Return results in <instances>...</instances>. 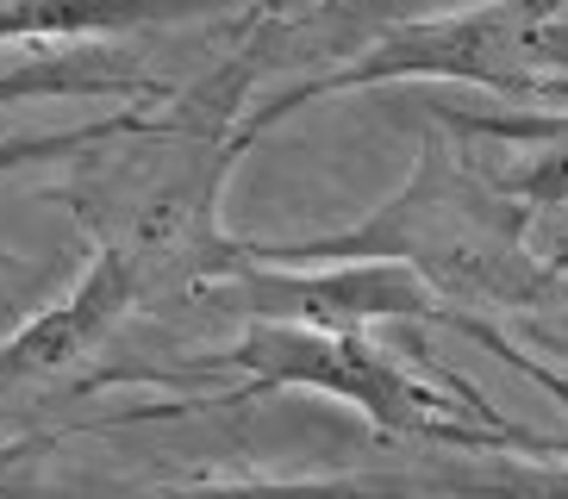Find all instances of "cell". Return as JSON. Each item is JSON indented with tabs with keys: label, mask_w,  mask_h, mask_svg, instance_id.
Instances as JSON below:
<instances>
[{
	"label": "cell",
	"mask_w": 568,
	"mask_h": 499,
	"mask_svg": "<svg viewBox=\"0 0 568 499\" xmlns=\"http://www.w3.org/2000/svg\"><path fill=\"white\" fill-rule=\"evenodd\" d=\"M418 487L444 499H568V468L506 462L500 449H481L475 468H432V475H418Z\"/></svg>",
	"instance_id": "obj_8"
},
{
	"label": "cell",
	"mask_w": 568,
	"mask_h": 499,
	"mask_svg": "<svg viewBox=\"0 0 568 499\" xmlns=\"http://www.w3.org/2000/svg\"><path fill=\"white\" fill-rule=\"evenodd\" d=\"M444 125L463 138H487V144H518L525 156L500 175L506 194H518L531 213H556L568 206V113H475V106H444Z\"/></svg>",
	"instance_id": "obj_7"
},
{
	"label": "cell",
	"mask_w": 568,
	"mask_h": 499,
	"mask_svg": "<svg viewBox=\"0 0 568 499\" xmlns=\"http://www.w3.org/2000/svg\"><path fill=\"white\" fill-rule=\"evenodd\" d=\"M418 475H325V481H194L144 499H418Z\"/></svg>",
	"instance_id": "obj_9"
},
{
	"label": "cell",
	"mask_w": 568,
	"mask_h": 499,
	"mask_svg": "<svg viewBox=\"0 0 568 499\" xmlns=\"http://www.w3.org/2000/svg\"><path fill=\"white\" fill-rule=\"evenodd\" d=\"M531 206L500 175L475 169L437 132L418 138L413 175L363 225L301 244H244L256 263H406L450 313H544L562 294V268L531 249Z\"/></svg>",
	"instance_id": "obj_1"
},
{
	"label": "cell",
	"mask_w": 568,
	"mask_h": 499,
	"mask_svg": "<svg viewBox=\"0 0 568 499\" xmlns=\"http://www.w3.org/2000/svg\"><path fill=\"white\" fill-rule=\"evenodd\" d=\"M219 363L251 375L244 394L301 387V394L344 399L382 437H418V444H444V449H506L513 444V449H537V456H568V444H556V437H537L525 425H513V418L487 413V399L468 381H450V375L425 381V375H413L394 349H382L368 332L251 318Z\"/></svg>",
	"instance_id": "obj_2"
},
{
	"label": "cell",
	"mask_w": 568,
	"mask_h": 499,
	"mask_svg": "<svg viewBox=\"0 0 568 499\" xmlns=\"http://www.w3.org/2000/svg\"><path fill=\"white\" fill-rule=\"evenodd\" d=\"M537 349H544V356H556V363L568 368V332H544V325H537Z\"/></svg>",
	"instance_id": "obj_12"
},
{
	"label": "cell",
	"mask_w": 568,
	"mask_h": 499,
	"mask_svg": "<svg viewBox=\"0 0 568 499\" xmlns=\"http://www.w3.org/2000/svg\"><path fill=\"white\" fill-rule=\"evenodd\" d=\"M144 294V275H138L132 249L101 244L94 263L51 313H38L32 325H19L7 344H0V394L7 387H32V381H51V375H69V368L94 356V349L113 337V325L138 306Z\"/></svg>",
	"instance_id": "obj_5"
},
{
	"label": "cell",
	"mask_w": 568,
	"mask_h": 499,
	"mask_svg": "<svg viewBox=\"0 0 568 499\" xmlns=\"http://www.w3.org/2000/svg\"><path fill=\"white\" fill-rule=\"evenodd\" d=\"M201 287H219L244 318L282 325H325V332H368V325H450V306L418 282L406 263H256L244 244L213 256Z\"/></svg>",
	"instance_id": "obj_4"
},
{
	"label": "cell",
	"mask_w": 568,
	"mask_h": 499,
	"mask_svg": "<svg viewBox=\"0 0 568 499\" xmlns=\"http://www.w3.org/2000/svg\"><path fill=\"white\" fill-rule=\"evenodd\" d=\"M556 313H568V282H562V294H556Z\"/></svg>",
	"instance_id": "obj_14"
},
{
	"label": "cell",
	"mask_w": 568,
	"mask_h": 499,
	"mask_svg": "<svg viewBox=\"0 0 568 499\" xmlns=\"http://www.w3.org/2000/svg\"><path fill=\"white\" fill-rule=\"evenodd\" d=\"M382 82H468L494 94H568V0H481L444 19H413L394 26L375 44H363L344 69L313 75L301 88H282L263 100L244 125L237 144H251L275 119H287L306 100L351 94V88Z\"/></svg>",
	"instance_id": "obj_3"
},
{
	"label": "cell",
	"mask_w": 568,
	"mask_h": 499,
	"mask_svg": "<svg viewBox=\"0 0 568 499\" xmlns=\"http://www.w3.org/2000/svg\"><path fill=\"white\" fill-rule=\"evenodd\" d=\"M268 7H318V0H268Z\"/></svg>",
	"instance_id": "obj_13"
},
{
	"label": "cell",
	"mask_w": 568,
	"mask_h": 499,
	"mask_svg": "<svg viewBox=\"0 0 568 499\" xmlns=\"http://www.w3.org/2000/svg\"><path fill=\"white\" fill-rule=\"evenodd\" d=\"M550 263H556V268H562V275H568V249H562V256H550Z\"/></svg>",
	"instance_id": "obj_15"
},
{
	"label": "cell",
	"mask_w": 568,
	"mask_h": 499,
	"mask_svg": "<svg viewBox=\"0 0 568 499\" xmlns=\"http://www.w3.org/2000/svg\"><path fill=\"white\" fill-rule=\"evenodd\" d=\"M44 94H163L156 82L144 75H125V69H106V63H88V57H44V63H26V69H7L0 75V106L7 100H44Z\"/></svg>",
	"instance_id": "obj_10"
},
{
	"label": "cell",
	"mask_w": 568,
	"mask_h": 499,
	"mask_svg": "<svg viewBox=\"0 0 568 499\" xmlns=\"http://www.w3.org/2000/svg\"><path fill=\"white\" fill-rule=\"evenodd\" d=\"M244 7V0H0V44H38V38H119L182 26Z\"/></svg>",
	"instance_id": "obj_6"
},
{
	"label": "cell",
	"mask_w": 568,
	"mask_h": 499,
	"mask_svg": "<svg viewBox=\"0 0 568 499\" xmlns=\"http://www.w3.org/2000/svg\"><path fill=\"white\" fill-rule=\"evenodd\" d=\"M125 132H151V119L138 113H113V119H88V125H69V132H38V138H0V175H13L26 163H44V156H75V150H94L106 138Z\"/></svg>",
	"instance_id": "obj_11"
}]
</instances>
